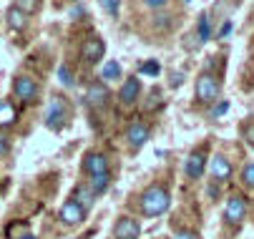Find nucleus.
Instances as JSON below:
<instances>
[{
    "instance_id": "26",
    "label": "nucleus",
    "mask_w": 254,
    "mask_h": 239,
    "mask_svg": "<svg viewBox=\"0 0 254 239\" xmlns=\"http://www.w3.org/2000/svg\"><path fill=\"white\" fill-rule=\"evenodd\" d=\"M171 239H201L199 232H191V229H181V232H174Z\"/></svg>"
},
{
    "instance_id": "11",
    "label": "nucleus",
    "mask_w": 254,
    "mask_h": 239,
    "mask_svg": "<svg viewBox=\"0 0 254 239\" xmlns=\"http://www.w3.org/2000/svg\"><path fill=\"white\" fill-rule=\"evenodd\" d=\"M244 214H247V199L242 194H232L227 199V207H224V222L234 227L244 219Z\"/></svg>"
},
{
    "instance_id": "13",
    "label": "nucleus",
    "mask_w": 254,
    "mask_h": 239,
    "mask_svg": "<svg viewBox=\"0 0 254 239\" xmlns=\"http://www.w3.org/2000/svg\"><path fill=\"white\" fill-rule=\"evenodd\" d=\"M86 98H88L91 106L103 109V106L108 104V98H111V93H108V88H106L103 81H93V83H88V88H86Z\"/></svg>"
},
{
    "instance_id": "29",
    "label": "nucleus",
    "mask_w": 254,
    "mask_h": 239,
    "mask_svg": "<svg viewBox=\"0 0 254 239\" xmlns=\"http://www.w3.org/2000/svg\"><path fill=\"white\" fill-rule=\"evenodd\" d=\"M242 136L247 139L249 146H254V123H252V126H244V128H242Z\"/></svg>"
},
{
    "instance_id": "22",
    "label": "nucleus",
    "mask_w": 254,
    "mask_h": 239,
    "mask_svg": "<svg viewBox=\"0 0 254 239\" xmlns=\"http://www.w3.org/2000/svg\"><path fill=\"white\" fill-rule=\"evenodd\" d=\"M239 179H242V184H244L247 189H254V161L242 169V177H239Z\"/></svg>"
},
{
    "instance_id": "25",
    "label": "nucleus",
    "mask_w": 254,
    "mask_h": 239,
    "mask_svg": "<svg viewBox=\"0 0 254 239\" xmlns=\"http://www.w3.org/2000/svg\"><path fill=\"white\" fill-rule=\"evenodd\" d=\"M58 81H61L63 86L73 83V76H70V68H68V65H61V68H58Z\"/></svg>"
},
{
    "instance_id": "2",
    "label": "nucleus",
    "mask_w": 254,
    "mask_h": 239,
    "mask_svg": "<svg viewBox=\"0 0 254 239\" xmlns=\"http://www.w3.org/2000/svg\"><path fill=\"white\" fill-rule=\"evenodd\" d=\"M219 93H222V83H219V78H216L214 73L204 71V73L196 78L194 96H196L199 104H214V101L219 98Z\"/></svg>"
},
{
    "instance_id": "31",
    "label": "nucleus",
    "mask_w": 254,
    "mask_h": 239,
    "mask_svg": "<svg viewBox=\"0 0 254 239\" xmlns=\"http://www.w3.org/2000/svg\"><path fill=\"white\" fill-rule=\"evenodd\" d=\"M143 3H146L149 8H164V5L169 3V0H143Z\"/></svg>"
},
{
    "instance_id": "21",
    "label": "nucleus",
    "mask_w": 254,
    "mask_h": 239,
    "mask_svg": "<svg viewBox=\"0 0 254 239\" xmlns=\"http://www.w3.org/2000/svg\"><path fill=\"white\" fill-rule=\"evenodd\" d=\"M159 71H161L159 60H143V63L138 65V73H141V76H159Z\"/></svg>"
},
{
    "instance_id": "8",
    "label": "nucleus",
    "mask_w": 254,
    "mask_h": 239,
    "mask_svg": "<svg viewBox=\"0 0 254 239\" xmlns=\"http://www.w3.org/2000/svg\"><path fill=\"white\" fill-rule=\"evenodd\" d=\"M81 169H83L88 177L111 174V164H108L106 154H101V151H86L83 154V161H81Z\"/></svg>"
},
{
    "instance_id": "16",
    "label": "nucleus",
    "mask_w": 254,
    "mask_h": 239,
    "mask_svg": "<svg viewBox=\"0 0 254 239\" xmlns=\"http://www.w3.org/2000/svg\"><path fill=\"white\" fill-rule=\"evenodd\" d=\"M15 121H18V111H15V106L10 104V101L0 98V131L8 128V126H13Z\"/></svg>"
},
{
    "instance_id": "3",
    "label": "nucleus",
    "mask_w": 254,
    "mask_h": 239,
    "mask_svg": "<svg viewBox=\"0 0 254 239\" xmlns=\"http://www.w3.org/2000/svg\"><path fill=\"white\" fill-rule=\"evenodd\" d=\"M65 119H68V104L63 96H53L48 101V111H46V126L51 131H61L65 126Z\"/></svg>"
},
{
    "instance_id": "10",
    "label": "nucleus",
    "mask_w": 254,
    "mask_h": 239,
    "mask_svg": "<svg viewBox=\"0 0 254 239\" xmlns=\"http://www.w3.org/2000/svg\"><path fill=\"white\" fill-rule=\"evenodd\" d=\"M209 177L216 181V184H224L232 179V164L224 154H214L209 159Z\"/></svg>"
},
{
    "instance_id": "20",
    "label": "nucleus",
    "mask_w": 254,
    "mask_h": 239,
    "mask_svg": "<svg viewBox=\"0 0 254 239\" xmlns=\"http://www.w3.org/2000/svg\"><path fill=\"white\" fill-rule=\"evenodd\" d=\"M196 38H199V43H206V41L211 38V25H209V15H206V13L199 15V23H196Z\"/></svg>"
},
{
    "instance_id": "32",
    "label": "nucleus",
    "mask_w": 254,
    "mask_h": 239,
    "mask_svg": "<svg viewBox=\"0 0 254 239\" xmlns=\"http://www.w3.org/2000/svg\"><path fill=\"white\" fill-rule=\"evenodd\" d=\"M20 239H38V237H33V234H23Z\"/></svg>"
},
{
    "instance_id": "6",
    "label": "nucleus",
    "mask_w": 254,
    "mask_h": 239,
    "mask_svg": "<svg viewBox=\"0 0 254 239\" xmlns=\"http://www.w3.org/2000/svg\"><path fill=\"white\" fill-rule=\"evenodd\" d=\"M124 139L128 141V146H131V149H136V151H138L143 144H146V141L151 139V126H149L146 121H131V123L126 126Z\"/></svg>"
},
{
    "instance_id": "1",
    "label": "nucleus",
    "mask_w": 254,
    "mask_h": 239,
    "mask_svg": "<svg viewBox=\"0 0 254 239\" xmlns=\"http://www.w3.org/2000/svg\"><path fill=\"white\" fill-rule=\"evenodd\" d=\"M171 207V191L166 184H151L138 194V214L156 219L161 214H166Z\"/></svg>"
},
{
    "instance_id": "9",
    "label": "nucleus",
    "mask_w": 254,
    "mask_h": 239,
    "mask_svg": "<svg viewBox=\"0 0 254 239\" xmlns=\"http://www.w3.org/2000/svg\"><path fill=\"white\" fill-rule=\"evenodd\" d=\"M141 237V222L136 217H119L114 224V239H138Z\"/></svg>"
},
{
    "instance_id": "5",
    "label": "nucleus",
    "mask_w": 254,
    "mask_h": 239,
    "mask_svg": "<svg viewBox=\"0 0 254 239\" xmlns=\"http://www.w3.org/2000/svg\"><path fill=\"white\" fill-rule=\"evenodd\" d=\"M38 81L30 78V76H15L13 81V96L18 101H23V104H33L35 98H38Z\"/></svg>"
},
{
    "instance_id": "33",
    "label": "nucleus",
    "mask_w": 254,
    "mask_h": 239,
    "mask_svg": "<svg viewBox=\"0 0 254 239\" xmlns=\"http://www.w3.org/2000/svg\"><path fill=\"white\" fill-rule=\"evenodd\" d=\"M184 3H191V0H184Z\"/></svg>"
},
{
    "instance_id": "30",
    "label": "nucleus",
    "mask_w": 254,
    "mask_h": 239,
    "mask_svg": "<svg viewBox=\"0 0 254 239\" xmlns=\"http://www.w3.org/2000/svg\"><path fill=\"white\" fill-rule=\"evenodd\" d=\"M229 33H232V23L227 20V23H224V25L219 28V33H216V38H227V36H229Z\"/></svg>"
},
{
    "instance_id": "17",
    "label": "nucleus",
    "mask_w": 254,
    "mask_h": 239,
    "mask_svg": "<svg viewBox=\"0 0 254 239\" xmlns=\"http://www.w3.org/2000/svg\"><path fill=\"white\" fill-rule=\"evenodd\" d=\"M86 184L93 189L96 196H101V194H106L108 186H111V174H96V177H88Z\"/></svg>"
},
{
    "instance_id": "23",
    "label": "nucleus",
    "mask_w": 254,
    "mask_h": 239,
    "mask_svg": "<svg viewBox=\"0 0 254 239\" xmlns=\"http://www.w3.org/2000/svg\"><path fill=\"white\" fill-rule=\"evenodd\" d=\"M38 5H41V0H15V8H20L25 15L35 13V10H38Z\"/></svg>"
},
{
    "instance_id": "15",
    "label": "nucleus",
    "mask_w": 254,
    "mask_h": 239,
    "mask_svg": "<svg viewBox=\"0 0 254 239\" xmlns=\"http://www.w3.org/2000/svg\"><path fill=\"white\" fill-rule=\"evenodd\" d=\"M70 199H73V201H78V204H81V207H83L86 212H91L98 196L93 194V189H91L88 184H78L73 191H70Z\"/></svg>"
},
{
    "instance_id": "4",
    "label": "nucleus",
    "mask_w": 254,
    "mask_h": 239,
    "mask_svg": "<svg viewBox=\"0 0 254 239\" xmlns=\"http://www.w3.org/2000/svg\"><path fill=\"white\" fill-rule=\"evenodd\" d=\"M86 217H88V212L81 207L78 201H73V199H68L61 207V212H58V219H61L63 227H81L86 222Z\"/></svg>"
},
{
    "instance_id": "7",
    "label": "nucleus",
    "mask_w": 254,
    "mask_h": 239,
    "mask_svg": "<svg viewBox=\"0 0 254 239\" xmlns=\"http://www.w3.org/2000/svg\"><path fill=\"white\" fill-rule=\"evenodd\" d=\"M209 169V159H206V146H199L196 151L189 154V159L184 161V174L189 179H201L204 172Z\"/></svg>"
},
{
    "instance_id": "27",
    "label": "nucleus",
    "mask_w": 254,
    "mask_h": 239,
    "mask_svg": "<svg viewBox=\"0 0 254 239\" xmlns=\"http://www.w3.org/2000/svg\"><path fill=\"white\" fill-rule=\"evenodd\" d=\"M8 151H10V139L5 131H0V156H5Z\"/></svg>"
},
{
    "instance_id": "28",
    "label": "nucleus",
    "mask_w": 254,
    "mask_h": 239,
    "mask_svg": "<svg viewBox=\"0 0 254 239\" xmlns=\"http://www.w3.org/2000/svg\"><path fill=\"white\" fill-rule=\"evenodd\" d=\"M227 111H229V104H227V101H219V106L211 109V116H214V119H216V116H224Z\"/></svg>"
},
{
    "instance_id": "24",
    "label": "nucleus",
    "mask_w": 254,
    "mask_h": 239,
    "mask_svg": "<svg viewBox=\"0 0 254 239\" xmlns=\"http://www.w3.org/2000/svg\"><path fill=\"white\" fill-rule=\"evenodd\" d=\"M98 5H101L108 15H119V0H98Z\"/></svg>"
},
{
    "instance_id": "18",
    "label": "nucleus",
    "mask_w": 254,
    "mask_h": 239,
    "mask_svg": "<svg viewBox=\"0 0 254 239\" xmlns=\"http://www.w3.org/2000/svg\"><path fill=\"white\" fill-rule=\"evenodd\" d=\"M119 78H121V63L108 60V63L103 65V71H101V81H103V83H114V81H119Z\"/></svg>"
},
{
    "instance_id": "12",
    "label": "nucleus",
    "mask_w": 254,
    "mask_h": 239,
    "mask_svg": "<svg viewBox=\"0 0 254 239\" xmlns=\"http://www.w3.org/2000/svg\"><path fill=\"white\" fill-rule=\"evenodd\" d=\"M103 53H106V43H103L98 36L86 38V43H83V48H81V58H83L88 65L101 63V60H103Z\"/></svg>"
},
{
    "instance_id": "14",
    "label": "nucleus",
    "mask_w": 254,
    "mask_h": 239,
    "mask_svg": "<svg viewBox=\"0 0 254 239\" xmlns=\"http://www.w3.org/2000/svg\"><path fill=\"white\" fill-rule=\"evenodd\" d=\"M138 93H141V81L136 76H128L124 81L121 91H119V101H121L124 106H133L136 101H138Z\"/></svg>"
},
{
    "instance_id": "19",
    "label": "nucleus",
    "mask_w": 254,
    "mask_h": 239,
    "mask_svg": "<svg viewBox=\"0 0 254 239\" xmlns=\"http://www.w3.org/2000/svg\"><path fill=\"white\" fill-rule=\"evenodd\" d=\"M5 18H8V25H10L13 30H23V28L28 25V15H25L20 8H15V5L8 10V15H5Z\"/></svg>"
}]
</instances>
